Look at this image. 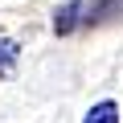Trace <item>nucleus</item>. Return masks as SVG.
Wrapping results in <instances>:
<instances>
[{"label":"nucleus","instance_id":"obj_1","mask_svg":"<svg viewBox=\"0 0 123 123\" xmlns=\"http://www.w3.org/2000/svg\"><path fill=\"white\" fill-rule=\"evenodd\" d=\"M82 12H86V4H82V0H70V4H62V8L53 12V33H57V37L74 33V29H78V25L86 21Z\"/></svg>","mask_w":123,"mask_h":123},{"label":"nucleus","instance_id":"obj_2","mask_svg":"<svg viewBox=\"0 0 123 123\" xmlns=\"http://www.w3.org/2000/svg\"><path fill=\"white\" fill-rule=\"evenodd\" d=\"M86 123H119V103H111V98L94 103L90 115H86Z\"/></svg>","mask_w":123,"mask_h":123},{"label":"nucleus","instance_id":"obj_3","mask_svg":"<svg viewBox=\"0 0 123 123\" xmlns=\"http://www.w3.org/2000/svg\"><path fill=\"white\" fill-rule=\"evenodd\" d=\"M17 57H21V49H17V41H8V37H0V78H4L12 66H17Z\"/></svg>","mask_w":123,"mask_h":123}]
</instances>
